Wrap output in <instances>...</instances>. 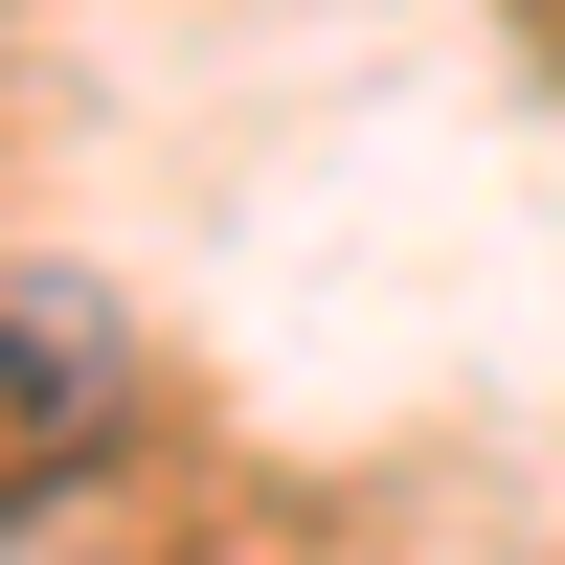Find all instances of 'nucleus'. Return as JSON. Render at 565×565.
<instances>
[{"instance_id": "1", "label": "nucleus", "mask_w": 565, "mask_h": 565, "mask_svg": "<svg viewBox=\"0 0 565 565\" xmlns=\"http://www.w3.org/2000/svg\"><path fill=\"white\" fill-rule=\"evenodd\" d=\"M90 407H114V340H90V295L0 271V498H45V452H90Z\"/></svg>"}]
</instances>
